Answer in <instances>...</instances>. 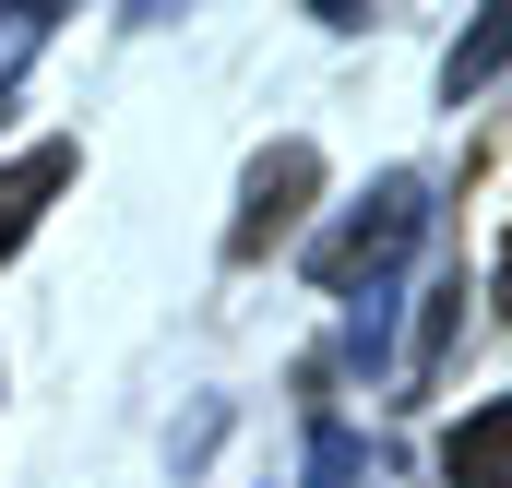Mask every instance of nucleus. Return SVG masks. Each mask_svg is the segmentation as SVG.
I'll return each instance as SVG.
<instances>
[{"mask_svg":"<svg viewBox=\"0 0 512 488\" xmlns=\"http://www.w3.org/2000/svg\"><path fill=\"white\" fill-rule=\"evenodd\" d=\"M310 191H322V155H310V143H274V155H251L239 215H227V262H262V250L310 215Z\"/></svg>","mask_w":512,"mask_h":488,"instance_id":"nucleus-2","label":"nucleus"},{"mask_svg":"<svg viewBox=\"0 0 512 488\" xmlns=\"http://www.w3.org/2000/svg\"><path fill=\"white\" fill-rule=\"evenodd\" d=\"M48 36H60V12H48V0H24V12H0V84H12V72H24V60L48 48Z\"/></svg>","mask_w":512,"mask_h":488,"instance_id":"nucleus-8","label":"nucleus"},{"mask_svg":"<svg viewBox=\"0 0 512 488\" xmlns=\"http://www.w3.org/2000/svg\"><path fill=\"white\" fill-rule=\"evenodd\" d=\"M441 465H453V488H512V405H501V393L453 429V453H441Z\"/></svg>","mask_w":512,"mask_h":488,"instance_id":"nucleus-5","label":"nucleus"},{"mask_svg":"<svg viewBox=\"0 0 512 488\" xmlns=\"http://www.w3.org/2000/svg\"><path fill=\"white\" fill-rule=\"evenodd\" d=\"M417 239H429V179H405V167H393L346 227H322V239H310V286H322V298H358V286L382 298L393 262H405Z\"/></svg>","mask_w":512,"mask_h":488,"instance_id":"nucleus-1","label":"nucleus"},{"mask_svg":"<svg viewBox=\"0 0 512 488\" xmlns=\"http://www.w3.org/2000/svg\"><path fill=\"white\" fill-rule=\"evenodd\" d=\"M60 179H72V143H24V155L0 167V262L24 250V227L48 215V191H60Z\"/></svg>","mask_w":512,"mask_h":488,"instance_id":"nucleus-3","label":"nucleus"},{"mask_svg":"<svg viewBox=\"0 0 512 488\" xmlns=\"http://www.w3.org/2000/svg\"><path fill=\"white\" fill-rule=\"evenodd\" d=\"M465 310H477V274L453 262L429 298H417V346H405V393H429L441 381V358H453V334H465Z\"/></svg>","mask_w":512,"mask_h":488,"instance_id":"nucleus-4","label":"nucleus"},{"mask_svg":"<svg viewBox=\"0 0 512 488\" xmlns=\"http://www.w3.org/2000/svg\"><path fill=\"white\" fill-rule=\"evenodd\" d=\"M298 488H370V441L334 405H310V465H298Z\"/></svg>","mask_w":512,"mask_h":488,"instance_id":"nucleus-6","label":"nucleus"},{"mask_svg":"<svg viewBox=\"0 0 512 488\" xmlns=\"http://www.w3.org/2000/svg\"><path fill=\"white\" fill-rule=\"evenodd\" d=\"M501 48H512V24L489 12V24H477V36L453 48V72H441V96H453V108H465V96H489V84H501Z\"/></svg>","mask_w":512,"mask_h":488,"instance_id":"nucleus-7","label":"nucleus"}]
</instances>
